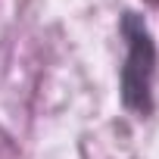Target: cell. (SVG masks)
<instances>
[{
	"mask_svg": "<svg viewBox=\"0 0 159 159\" xmlns=\"http://www.w3.org/2000/svg\"><path fill=\"white\" fill-rule=\"evenodd\" d=\"M119 31L125 38V66L119 72V91H122V106L150 116L153 112V75H156V44L153 34L143 22L140 13L128 10L122 13Z\"/></svg>",
	"mask_w": 159,
	"mask_h": 159,
	"instance_id": "6da1fadb",
	"label": "cell"
}]
</instances>
